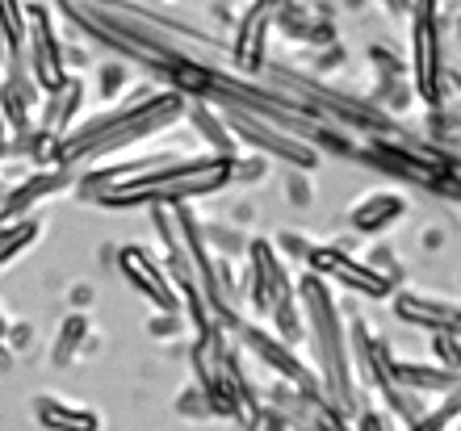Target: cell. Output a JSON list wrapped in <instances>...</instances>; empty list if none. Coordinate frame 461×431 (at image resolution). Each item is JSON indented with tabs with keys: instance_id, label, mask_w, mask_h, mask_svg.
Segmentation results:
<instances>
[{
	"instance_id": "5",
	"label": "cell",
	"mask_w": 461,
	"mask_h": 431,
	"mask_svg": "<svg viewBox=\"0 0 461 431\" xmlns=\"http://www.w3.org/2000/svg\"><path fill=\"white\" fill-rule=\"evenodd\" d=\"M411 85H415V101L424 109H445V72H449V55H445V13L440 0H415L411 9Z\"/></svg>"
},
{
	"instance_id": "19",
	"label": "cell",
	"mask_w": 461,
	"mask_h": 431,
	"mask_svg": "<svg viewBox=\"0 0 461 431\" xmlns=\"http://www.w3.org/2000/svg\"><path fill=\"white\" fill-rule=\"evenodd\" d=\"M93 352H101V336L93 331V319L68 310L59 319L55 339H50V369H72L76 360L93 356Z\"/></svg>"
},
{
	"instance_id": "24",
	"label": "cell",
	"mask_w": 461,
	"mask_h": 431,
	"mask_svg": "<svg viewBox=\"0 0 461 431\" xmlns=\"http://www.w3.org/2000/svg\"><path fill=\"white\" fill-rule=\"evenodd\" d=\"M424 139L428 143H437V147H445V151H453V156H461V105L428 109Z\"/></svg>"
},
{
	"instance_id": "40",
	"label": "cell",
	"mask_w": 461,
	"mask_h": 431,
	"mask_svg": "<svg viewBox=\"0 0 461 431\" xmlns=\"http://www.w3.org/2000/svg\"><path fill=\"white\" fill-rule=\"evenodd\" d=\"M377 4H382L390 17H411V9H415V0H377Z\"/></svg>"
},
{
	"instance_id": "30",
	"label": "cell",
	"mask_w": 461,
	"mask_h": 431,
	"mask_svg": "<svg viewBox=\"0 0 461 431\" xmlns=\"http://www.w3.org/2000/svg\"><path fill=\"white\" fill-rule=\"evenodd\" d=\"M268 243H273V252L290 264V268H306V256L315 247V243L306 239V235H298V230H281L277 239H268Z\"/></svg>"
},
{
	"instance_id": "33",
	"label": "cell",
	"mask_w": 461,
	"mask_h": 431,
	"mask_svg": "<svg viewBox=\"0 0 461 431\" xmlns=\"http://www.w3.org/2000/svg\"><path fill=\"white\" fill-rule=\"evenodd\" d=\"M285 202L294 210H311L315 205V180H311V172H285Z\"/></svg>"
},
{
	"instance_id": "1",
	"label": "cell",
	"mask_w": 461,
	"mask_h": 431,
	"mask_svg": "<svg viewBox=\"0 0 461 431\" xmlns=\"http://www.w3.org/2000/svg\"><path fill=\"white\" fill-rule=\"evenodd\" d=\"M76 197L101 210H151V205H194L202 197H219L230 189V159L197 151H164V156L101 164L76 176Z\"/></svg>"
},
{
	"instance_id": "14",
	"label": "cell",
	"mask_w": 461,
	"mask_h": 431,
	"mask_svg": "<svg viewBox=\"0 0 461 431\" xmlns=\"http://www.w3.org/2000/svg\"><path fill=\"white\" fill-rule=\"evenodd\" d=\"M38 105H42V88L34 85L22 55H9V63L0 67V118L13 126V134L30 130L38 121Z\"/></svg>"
},
{
	"instance_id": "6",
	"label": "cell",
	"mask_w": 461,
	"mask_h": 431,
	"mask_svg": "<svg viewBox=\"0 0 461 431\" xmlns=\"http://www.w3.org/2000/svg\"><path fill=\"white\" fill-rule=\"evenodd\" d=\"M230 339H235L243 356H252L256 364H260V369L273 377V382L298 385V390H306V394H323L315 364L298 356V347L285 344L281 336H273L265 323H252V319H243V323L230 331Z\"/></svg>"
},
{
	"instance_id": "7",
	"label": "cell",
	"mask_w": 461,
	"mask_h": 431,
	"mask_svg": "<svg viewBox=\"0 0 461 431\" xmlns=\"http://www.w3.org/2000/svg\"><path fill=\"white\" fill-rule=\"evenodd\" d=\"M230 134L240 139V147L256 151V156L273 159V164H285L290 172H315L319 168V151L311 143H303L298 134H290L277 121L260 118V113H243V109H222Z\"/></svg>"
},
{
	"instance_id": "10",
	"label": "cell",
	"mask_w": 461,
	"mask_h": 431,
	"mask_svg": "<svg viewBox=\"0 0 461 431\" xmlns=\"http://www.w3.org/2000/svg\"><path fill=\"white\" fill-rule=\"evenodd\" d=\"M113 273L122 276V285L131 289L134 298H143L151 310L159 314H185L181 310V293L172 285L168 268L156 252H147L143 243H122L113 256Z\"/></svg>"
},
{
	"instance_id": "16",
	"label": "cell",
	"mask_w": 461,
	"mask_h": 431,
	"mask_svg": "<svg viewBox=\"0 0 461 431\" xmlns=\"http://www.w3.org/2000/svg\"><path fill=\"white\" fill-rule=\"evenodd\" d=\"M88 101H93V93H88V80L80 72H72L59 88H55V93H42V105H38V121H34V126H42V130L68 139V134H72L76 126L85 121Z\"/></svg>"
},
{
	"instance_id": "3",
	"label": "cell",
	"mask_w": 461,
	"mask_h": 431,
	"mask_svg": "<svg viewBox=\"0 0 461 431\" xmlns=\"http://www.w3.org/2000/svg\"><path fill=\"white\" fill-rule=\"evenodd\" d=\"M298 301H303L306 319V344H311V364L319 373L323 398L336 402L340 410L357 415L361 402V382L352 373V352H348V306L336 298V289L315 273L298 276Z\"/></svg>"
},
{
	"instance_id": "20",
	"label": "cell",
	"mask_w": 461,
	"mask_h": 431,
	"mask_svg": "<svg viewBox=\"0 0 461 431\" xmlns=\"http://www.w3.org/2000/svg\"><path fill=\"white\" fill-rule=\"evenodd\" d=\"M394 382H399L402 390L420 394L424 402H437V398L449 394V390L461 382V377H457V373H449V369H440V364H432V360L394 356Z\"/></svg>"
},
{
	"instance_id": "35",
	"label": "cell",
	"mask_w": 461,
	"mask_h": 431,
	"mask_svg": "<svg viewBox=\"0 0 461 431\" xmlns=\"http://www.w3.org/2000/svg\"><path fill=\"white\" fill-rule=\"evenodd\" d=\"M93 306H97V285H93V281H72V285H68V310L88 314Z\"/></svg>"
},
{
	"instance_id": "39",
	"label": "cell",
	"mask_w": 461,
	"mask_h": 431,
	"mask_svg": "<svg viewBox=\"0 0 461 431\" xmlns=\"http://www.w3.org/2000/svg\"><path fill=\"white\" fill-rule=\"evenodd\" d=\"M420 247H424V252H440V247H445V230H440V227H424Z\"/></svg>"
},
{
	"instance_id": "44",
	"label": "cell",
	"mask_w": 461,
	"mask_h": 431,
	"mask_svg": "<svg viewBox=\"0 0 461 431\" xmlns=\"http://www.w3.org/2000/svg\"><path fill=\"white\" fill-rule=\"evenodd\" d=\"M344 4H348V9L357 13V9H361V4H365V0H344Z\"/></svg>"
},
{
	"instance_id": "11",
	"label": "cell",
	"mask_w": 461,
	"mask_h": 431,
	"mask_svg": "<svg viewBox=\"0 0 461 431\" xmlns=\"http://www.w3.org/2000/svg\"><path fill=\"white\" fill-rule=\"evenodd\" d=\"M365 63H369V88H365V101L402 121L415 105V85H411V67H407V59H402L390 42H369V47H365Z\"/></svg>"
},
{
	"instance_id": "47",
	"label": "cell",
	"mask_w": 461,
	"mask_h": 431,
	"mask_svg": "<svg viewBox=\"0 0 461 431\" xmlns=\"http://www.w3.org/2000/svg\"><path fill=\"white\" fill-rule=\"evenodd\" d=\"M156 4H159V0H156Z\"/></svg>"
},
{
	"instance_id": "18",
	"label": "cell",
	"mask_w": 461,
	"mask_h": 431,
	"mask_svg": "<svg viewBox=\"0 0 461 431\" xmlns=\"http://www.w3.org/2000/svg\"><path fill=\"white\" fill-rule=\"evenodd\" d=\"M30 415H34V423L42 431H101L105 427L101 410L85 407V402H68V398L50 394V390L30 398Z\"/></svg>"
},
{
	"instance_id": "29",
	"label": "cell",
	"mask_w": 461,
	"mask_h": 431,
	"mask_svg": "<svg viewBox=\"0 0 461 431\" xmlns=\"http://www.w3.org/2000/svg\"><path fill=\"white\" fill-rule=\"evenodd\" d=\"M306 72L311 76H319V80H331L336 72H344L348 67V50H344V42H331V47H323V50H311L306 55Z\"/></svg>"
},
{
	"instance_id": "2",
	"label": "cell",
	"mask_w": 461,
	"mask_h": 431,
	"mask_svg": "<svg viewBox=\"0 0 461 431\" xmlns=\"http://www.w3.org/2000/svg\"><path fill=\"white\" fill-rule=\"evenodd\" d=\"M185 101L181 93L147 80L139 85L126 101L110 105L97 118H85L68 139L59 143V168L76 172V168H101L105 159L122 156V151H134L143 147L147 139L172 130L176 121H185Z\"/></svg>"
},
{
	"instance_id": "31",
	"label": "cell",
	"mask_w": 461,
	"mask_h": 431,
	"mask_svg": "<svg viewBox=\"0 0 461 431\" xmlns=\"http://www.w3.org/2000/svg\"><path fill=\"white\" fill-rule=\"evenodd\" d=\"M34 344H38L34 323H30V319H9V327H5V347H9V356L13 360L30 356V352H34Z\"/></svg>"
},
{
	"instance_id": "46",
	"label": "cell",
	"mask_w": 461,
	"mask_h": 431,
	"mask_svg": "<svg viewBox=\"0 0 461 431\" xmlns=\"http://www.w3.org/2000/svg\"><path fill=\"white\" fill-rule=\"evenodd\" d=\"M5 327H9V319H5V310H0V331H5Z\"/></svg>"
},
{
	"instance_id": "37",
	"label": "cell",
	"mask_w": 461,
	"mask_h": 431,
	"mask_svg": "<svg viewBox=\"0 0 461 431\" xmlns=\"http://www.w3.org/2000/svg\"><path fill=\"white\" fill-rule=\"evenodd\" d=\"M243 431H294L290 427V423H285V419H281V415H277V410H260V415H256V419H252V427H243Z\"/></svg>"
},
{
	"instance_id": "43",
	"label": "cell",
	"mask_w": 461,
	"mask_h": 431,
	"mask_svg": "<svg viewBox=\"0 0 461 431\" xmlns=\"http://www.w3.org/2000/svg\"><path fill=\"white\" fill-rule=\"evenodd\" d=\"M9 55H13V50H9V38H5V30H0V67L9 63Z\"/></svg>"
},
{
	"instance_id": "8",
	"label": "cell",
	"mask_w": 461,
	"mask_h": 431,
	"mask_svg": "<svg viewBox=\"0 0 461 431\" xmlns=\"http://www.w3.org/2000/svg\"><path fill=\"white\" fill-rule=\"evenodd\" d=\"M22 59L42 93H55V88L72 76V67H68V34H63L59 22H55V9L42 4V0H30V13H25Z\"/></svg>"
},
{
	"instance_id": "26",
	"label": "cell",
	"mask_w": 461,
	"mask_h": 431,
	"mask_svg": "<svg viewBox=\"0 0 461 431\" xmlns=\"http://www.w3.org/2000/svg\"><path fill=\"white\" fill-rule=\"evenodd\" d=\"M25 13H30V0H0V30L9 38L13 55H22L25 47Z\"/></svg>"
},
{
	"instance_id": "38",
	"label": "cell",
	"mask_w": 461,
	"mask_h": 431,
	"mask_svg": "<svg viewBox=\"0 0 461 431\" xmlns=\"http://www.w3.org/2000/svg\"><path fill=\"white\" fill-rule=\"evenodd\" d=\"M256 218V205L252 202H240L235 210H230V227H240V230H248V222Z\"/></svg>"
},
{
	"instance_id": "28",
	"label": "cell",
	"mask_w": 461,
	"mask_h": 431,
	"mask_svg": "<svg viewBox=\"0 0 461 431\" xmlns=\"http://www.w3.org/2000/svg\"><path fill=\"white\" fill-rule=\"evenodd\" d=\"M268 168H273V159L256 156V151H240L230 159V184H265Z\"/></svg>"
},
{
	"instance_id": "4",
	"label": "cell",
	"mask_w": 461,
	"mask_h": 431,
	"mask_svg": "<svg viewBox=\"0 0 461 431\" xmlns=\"http://www.w3.org/2000/svg\"><path fill=\"white\" fill-rule=\"evenodd\" d=\"M189 369H194V382L202 385V394L210 398L214 419H230L243 431V427H252V419L265 410L260 385L252 382L240 344L230 339V331L222 323L202 331V336H194Z\"/></svg>"
},
{
	"instance_id": "32",
	"label": "cell",
	"mask_w": 461,
	"mask_h": 431,
	"mask_svg": "<svg viewBox=\"0 0 461 431\" xmlns=\"http://www.w3.org/2000/svg\"><path fill=\"white\" fill-rule=\"evenodd\" d=\"M365 264H369L374 273L386 276V281H390L394 289L402 285V260L394 256V247H386V243H377V247H369V252H365Z\"/></svg>"
},
{
	"instance_id": "17",
	"label": "cell",
	"mask_w": 461,
	"mask_h": 431,
	"mask_svg": "<svg viewBox=\"0 0 461 431\" xmlns=\"http://www.w3.org/2000/svg\"><path fill=\"white\" fill-rule=\"evenodd\" d=\"M394 319L402 327H415V331H440V327H461V301L449 298H432V293H420V289H394Z\"/></svg>"
},
{
	"instance_id": "45",
	"label": "cell",
	"mask_w": 461,
	"mask_h": 431,
	"mask_svg": "<svg viewBox=\"0 0 461 431\" xmlns=\"http://www.w3.org/2000/svg\"><path fill=\"white\" fill-rule=\"evenodd\" d=\"M453 30H457V42H461V13H457V22H453Z\"/></svg>"
},
{
	"instance_id": "9",
	"label": "cell",
	"mask_w": 461,
	"mask_h": 431,
	"mask_svg": "<svg viewBox=\"0 0 461 431\" xmlns=\"http://www.w3.org/2000/svg\"><path fill=\"white\" fill-rule=\"evenodd\" d=\"M303 273L323 276L331 289H344V293H352V298H361V301L394 298V285L382 273H374L365 264V256L352 252V243H315L311 256H306Z\"/></svg>"
},
{
	"instance_id": "12",
	"label": "cell",
	"mask_w": 461,
	"mask_h": 431,
	"mask_svg": "<svg viewBox=\"0 0 461 431\" xmlns=\"http://www.w3.org/2000/svg\"><path fill=\"white\" fill-rule=\"evenodd\" d=\"M72 184H76V176H72V172H63V168H34V172H25L22 180L5 184V193H0V227H5V222H17V218H30L42 202H50V197L68 193Z\"/></svg>"
},
{
	"instance_id": "42",
	"label": "cell",
	"mask_w": 461,
	"mask_h": 431,
	"mask_svg": "<svg viewBox=\"0 0 461 431\" xmlns=\"http://www.w3.org/2000/svg\"><path fill=\"white\" fill-rule=\"evenodd\" d=\"M13 364H17V360L9 356V347H5V331H0V373H9Z\"/></svg>"
},
{
	"instance_id": "15",
	"label": "cell",
	"mask_w": 461,
	"mask_h": 431,
	"mask_svg": "<svg viewBox=\"0 0 461 431\" xmlns=\"http://www.w3.org/2000/svg\"><path fill=\"white\" fill-rule=\"evenodd\" d=\"M273 34H281L290 47L298 50H323L331 42H340L336 38V22H331L328 9H311L303 0H290V4H281L277 9V22H273Z\"/></svg>"
},
{
	"instance_id": "34",
	"label": "cell",
	"mask_w": 461,
	"mask_h": 431,
	"mask_svg": "<svg viewBox=\"0 0 461 431\" xmlns=\"http://www.w3.org/2000/svg\"><path fill=\"white\" fill-rule=\"evenodd\" d=\"M185 331H189V319L185 314H159V310H151V319H147V336L151 339H181Z\"/></svg>"
},
{
	"instance_id": "23",
	"label": "cell",
	"mask_w": 461,
	"mask_h": 431,
	"mask_svg": "<svg viewBox=\"0 0 461 431\" xmlns=\"http://www.w3.org/2000/svg\"><path fill=\"white\" fill-rule=\"evenodd\" d=\"M131 85H134V72L126 59H101L97 63V76H93V85L88 93L97 96V105H118L131 96Z\"/></svg>"
},
{
	"instance_id": "13",
	"label": "cell",
	"mask_w": 461,
	"mask_h": 431,
	"mask_svg": "<svg viewBox=\"0 0 461 431\" xmlns=\"http://www.w3.org/2000/svg\"><path fill=\"white\" fill-rule=\"evenodd\" d=\"M407 214H411V202L402 197V189H374V193H361L348 205V230L357 239H382Z\"/></svg>"
},
{
	"instance_id": "25",
	"label": "cell",
	"mask_w": 461,
	"mask_h": 431,
	"mask_svg": "<svg viewBox=\"0 0 461 431\" xmlns=\"http://www.w3.org/2000/svg\"><path fill=\"white\" fill-rule=\"evenodd\" d=\"M428 360L461 377V327H440V331H428Z\"/></svg>"
},
{
	"instance_id": "21",
	"label": "cell",
	"mask_w": 461,
	"mask_h": 431,
	"mask_svg": "<svg viewBox=\"0 0 461 431\" xmlns=\"http://www.w3.org/2000/svg\"><path fill=\"white\" fill-rule=\"evenodd\" d=\"M185 121L194 126L197 143L206 147L210 156L235 159V156H240V151H243V147H240V139L230 134L227 118H222V109H214V105H189V109H185Z\"/></svg>"
},
{
	"instance_id": "22",
	"label": "cell",
	"mask_w": 461,
	"mask_h": 431,
	"mask_svg": "<svg viewBox=\"0 0 461 431\" xmlns=\"http://www.w3.org/2000/svg\"><path fill=\"white\" fill-rule=\"evenodd\" d=\"M42 230H47V222H42L38 214L17 218V222H5V227H0V273L13 268L22 256L34 252L38 243H42Z\"/></svg>"
},
{
	"instance_id": "41",
	"label": "cell",
	"mask_w": 461,
	"mask_h": 431,
	"mask_svg": "<svg viewBox=\"0 0 461 431\" xmlns=\"http://www.w3.org/2000/svg\"><path fill=\"white\" fill-rule=\"evenodd\" d=\"M9 147H13V126L5 118H0V164L9 159Z\"/></svg>"
},
{
	"instance_id": "27",
	"label": "cell",
	"mask_w": 461,
	"mask_h": 431,
	"mask_svg": "<svg viewBox=\"0 0 461 431\" xmlns=\"http://www.w3.org/2000/svg\"><path fill=\"white\" fill-rule=\"evenodd\" d=\"M172 410H176L185 423H210V419H214V407H210V398L202 394V385H197V382H189L181 394H176Z\"/></svg>"
},
{
	"instance_id": "36",
	"label": "cell",
	"mask_w": 461,
	"mask_h": 431,
	"mask_svg": "<svg viewBox=\"0 0 461 431\" xmlns=\"http://www.w3.org/2000/svg\"><path fill=\"white\" fill-rule=\"evenodd\" d=\"M352 423H357V431H402L386 410H374V407H361L352 415Z\"/></svg>"
}]
</instances>
